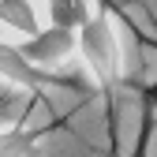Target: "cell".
I'll return each mask as SVG.
<instances>
[{
  "label": "cell",
  "mask_w": 157,
  "mask_h": 157,
  "mask_svg": "<svg viewBox=\"0 0 157 157\" xmlns=\"http://www.w3.org/2000/svg\"><path fill=\"white\" fill-rule=\"evenodd\" d=\"M75 52L86 64V71L97 82V97L105 109V124H109V153L105 157H120V86H124V49H120V34L109 15V4L94 8V15L82 23L75 37Z\"/></svg>",
  "instance_id": "obj_1"
},
{
  "label": "cell",
  "mask_w": 157,
  "mask_h": 157,
  "mask_svg": "<svg viewBox=\"0 0 157 157\" xmlns=\"http://www.w3.org/2000/svg\"><path fill=\"white\" fill-rule=\"evenodd\" d=\"M0 82H8V86H15V90L30 94L34 101H41V109L49 112V120H52V124H56V120H64V112L56 109V101L49 97V90H75L82 105L90 101L86 86L78 82L75 75H67V71H41V67H34L26 56L19 52V45H15V41H4V37H0Z\"/></svg>",
  "instance_id": "obj_2"
},
{
  "label": "cell",
  "mask_w": 157,
  "mask_h": 157,
  "mask_svg": "<svg viewBox=\"0 0 157 157\" xmlns=\"http://www.w3.org/2000/svg\"><path fill=\"white\" fill-rule=\"evenodd\" d=\"M75 37H78V34H71V30L45 26V30H37L34 37L15 41V45H19V52H23L34 67H41V71H60V64L75 52Z\"/></svg>",
  "instance_id": "obj_3"
},
{
  "label": "cell",
  "mask_w": 157,
  "mask_h": 157,
  "mask_svg": "<svg viewBox=\"0 0 157 157\" xmlns=\"http://www.w3.org/2000/svg\"><path fill=\"white\" fill-rule=\"evenodd\" d=\"M60 127L71 131L67 120H56V124L34 127L26 116H23V120H15L11 127L0 131V157H41V139H45V135H52V131H60Z\"/></svg>",
  "instance_id": "obj_4"
},
{
  "label": "cell",
  "mask_w": 157,
  "mask_h": 157,
  "mask_svg": "<svg viewBox=\"0 0 157 157\" xmlns=\"http://www.w3.org/2000/svg\"><path fill=\"white\" fill-rule=\"evenodd\" d=\"M153 131H157V82L142 86V94H139V139H135L131 157H150Z\"/></svg>",
  "instance_id": "obj_5"
},
{
  "label": "cell",
  "mask_w": 157,
  "mask_h": 157,
  "mask_svg": "<svg viewBox=\"0 0 157 157\" xmlns=\"http://www.w3.org/2000/svg\"><path fill=\"white\" fill-rule=\"evenodd\" d=\"M0 26H8L11 34H23V41L26 37H34L37 30V11H34V4H0Z\"/></svg>",
  "instance_id": "obj_6"
},
{
  "label": "cell",
  "mask_w": 157,
  "mask_h": 157,
  "mask_svg": "<svg viewBox=\"0 0 157 157\" xmlns=\"http://www.w3.org/2000/svg\"><path fill=\"white\" fill-rule=\"evenodd\" d=\"M90 15H94L90 4H49V26H60V30L78 34Z\"/></svg>",
  "instance_id": "obj_7"
}]
</instances>
